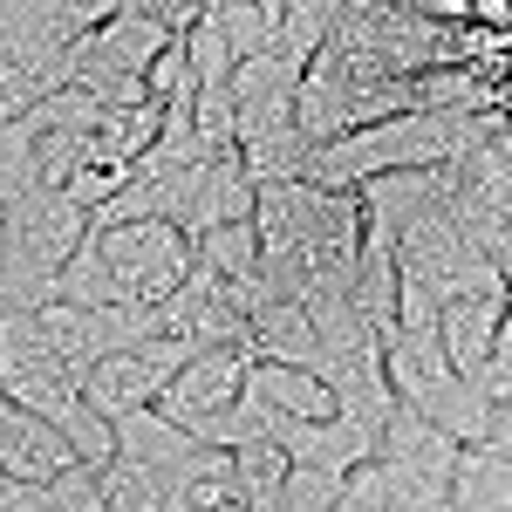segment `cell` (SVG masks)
Segmentation results:
<instances>
[{
	"instance_id": "cell-1",
	"label": "cell",
	"mask_w": 512,
	"mask_h": 512,
	"mask_svg": "<svg viewBox=\"0 0 512 512\" xmlns=\"http://www.w3.org/2000/svg\"><path fill=\"white\" fill-rule=\"evenodd\" d=\"M485 137V103H444V110H403V117L362 123L335 144H315L308 158V185L321 192H362L369 178L390 171H431V164H458Z\"/></svg>"
},
{
	"instance_id": "cell-2",
	"label": "cell",
	"mask_w": 512,
	"mask_h": 512,
	"mask_svg": "<svg viewBox=\"0 0 512 512\" xmlns=\"http://www.w3.org/2000/svg\"><path fill=\"white\" fill-rule=\"evenodd\" d=\"M0 233H7V280H0V308H41L55 294V274L82 253V239L96 233V212L76 205L69 192H28L0 205Z\"/></svg>"
},
{
	"instance_id": "cell-3",
	"label": "cell",
	"mask_w": 512,
	"mask_h": 512,
	"mask_svg": "<svg viewBox=\"0 0 512 512\" xmlns=\"http://www.w3.org/2000/svg\"><path fill=\"white\" fill-rule=\"evenodd\" d=\"M253 362L260 355L246 349V342H226V349H198L171 383H164L158 410L164 417H178L192 437H205V444H226V424H233L239 396L253 390Z\"/></svg>"
},
{
	"instance_id": "cell-4",
	"label": "cell",
	"mask_w": 512,
	"mask_h": 512,
	"mask_svg": "<svg viewBox=\"0 0 512 512\" xmlns=\"http://www.w3.org/2000/svg\"><path fill=\"white\" fill-rule=\"evenodd\" d=\"M96 246L110 253V267L123 274L130 287V301L137 308H158L171 301L198 267V239L185 226H171V219H130V226H103Z\"/></svg>"
},
{
	"instance_id": "cell-5",
	"label": "cell",
	"mask_w": 512,
	"mask_h": 512,
	"mask_svg": "<svg viewBox=\"0 0 512 512\" xmlns=\"http://www.w3.org/2000/svg\"><path fill=\"white\" fill-rule=\"evenodd\" d=\"M451 185H458V219L478 239V253L512 280V151L485 130L465 158L451 164Z\"/></svg>"
},
{
	"instance_id": "cell-6",
	"label": "cell",
	"mask_w": 512,
	"mask_h": 512,
	"mask_svg": "<svg viewBox=\"0 0 512 512\" xmlns=\"http://www.w3.org/2000/svg\"><path fill=\"white\" fill-rule=\"evenodd\" d=\"M267 437H274L294 465H321V472H355L383 444V437L369 431V424H355V417H315L308 424V417H280V410L267 417Z\"/></svg>"
},
{
	"instance_id": "cell-7",
	"label": "cell",
	"mask_w": 512,
	"mask_h": 512,
	"mask_svg": "<svg viewBox=\"0 0 512 512\" xmlns=\"http://www.w3.org/2000/svg\"><path fill=\"white\" fill-rule=\"evenodd\" d=\"M506 294L512 287H492V294H451L444 315H437V335H444V355L485 383L492 376V355H499V328H506ZM492 390V383H485Z\"/></svg>"
},
{
	"instance_id": "cell-8",
	"label": "cell",
	"mask_w": 512,
	"mask_h": 512,
	"mask_svg": "<svg viewBox=\"0 0 512 512\" xmlns=\"http://www.w3.org/2000/svg\"><path fill=\"white\" fill-rule=\"evenodd\" d=\"M76 465V444L62 424H48L41 410H0V472L21 478V485H48L55 472Z\"/></svg>"
},
{
	"instance_id": "cell-9",
	"label": "cell",
	"mask_w": 512,
	"mask_h": 512,
	"mask_svg": "<svg viewBox=\"0 0 512 512\" xmlns=\"http://www.w3.org/2000/svg\"><path fill=\"white\" fill-rule=\"evenodd\" d=\"M164 512H253L233 451L226 444H198L192 458L171 472V506Z\"/></svg>"
},
{
	"instance_id": "cell-10",
	"label": "cell",
	"mask_w": 512,
	"mask_h": 512,
	"mask_svg": "<svg viewBox=\"0 0 512 512\" xmlns=\"http://www.w3.org/2000/svg\"><path fill=\"white\" fill-rule=\"evenodd\" d=\"M253 205H260V185H253V171L239 151H212L205 171H198V192H192V219H185V233H212V226H233V219H253Z\"/></svg>"
},
{
	"instance_id": "cell-11",
	"label": "cell",
	"mask_w": 512,
	"mask_h": 512,
	"mask_svg": "<svg viewBox=\"0 0 512 512\" xmlns=\"http://www.w3.org/2000/svg\"><path fill=\"white\" fill-rule=\"evenodd\" d=\"M82 396H89V403L117 424V417H130V410L158 403L164 383H158V369H151L137 349H117V355H103L96 369H82Z\"/></svg>"
},
{
	"instance_id": "cell-12",
	"label": "cell",
	"mask_w": 512,
	"mask_h": 512,
	"mask_svg": "<svg viewBox=\"0 0 512 512\" xmlns=\"http://www.w3.org/2000/svg\"><path fill=\"white\" fill-rule=\"evenodd\" d=\"M253 390L267 396V410H280V417H308V424L315 417H342L328 376L308 369V362H253Z\"/></svg>"
},
{
	"instance_id": "cell-13",
	"label": "cell",
	"mask_w": 512,
	"mask_h": 512,
	"mask_svg": "<svg viewBox=\"0 0 512 512\" xmlns=\"http://www.w3.org/2000/svg\"><path fill=\"white\" fill-rule=\"evenodd\" d=\"M198 444H205V437H192L178 417H164L158 403H144V410L117 417V451H123V458H144V465H164V472H178Z\"/></svg>"
},
{
	"instance_id": "cell-14",
	"label": "cell",
	"mask_w": 512,
	"mask_h": 512,
	"mask_svg": "<svg viewBox=\"0 0 512 512\" xmlns=\"http://www.w3.org/2000/svg\"><path fill=\"white\" fill-rule=\"evenodd\" d=\"M48 301H76V308H137L130 287H123V274L110 267V253L96 246V233L82 239V253L55 274V294H48Z\"/></svg>"
},
{
	"instance_id": "cell-15",
	"label": "cell",
	"mask_w": 512,
	"mask_h": 512,
	"mask_svg": "<svg viewBox=\"0 0 512 512\" xmlns=\"http://www.w3.org/2000/svg\"><path fill=\"white\" fill-rule=\"evenodd\" d=\"M103 506L110 512H164L171 506V472L117 451V458L103 465Z\"/></svg>"
},
{
	"instance_id": "cell-16",
	"label": "cell",
	"mask_w": 512,
	"mask_h": 512,
	"mask_svg": "<svg viewBox=\"0 0 512 512\" xmlns=\"http://www.w3.org/2000/svg\"><path fill=\"white\" fill-rule=\"evenodd\" d=\"M287 7H294V0H212L219 28H226L233 48H239V62H246V55H260V48H274Z\"/></svg>"
},
{
	"instance_id": "cell-17",
	"label": "cell",
	"mask_w": 512,
	"mask_h": 512,
	"mask_svg": "<svg viewBox=\"0 0 512 512\" xmlns=\"http://www.w3.org/2000/svg\"><path fill=\"white\" fill-rule=\"evenodd\" d=\"M41 130L35 117H0V205L41 192V164H35Z\"/></svg>"
},
{
	"instance_id": "cell-18",
	"label": "cell",
	"mask_w": 512,
	"mask_h": 512,
	"mask_svg": "<svg viewBox=\"0 0 512 512\" xmlns=\"http://www.w3.org/2000/svg\"><path fill=\"white\" fill-rule=\"evenodd\" d=\"M185 48H192V76H198V89H219V82H233L239 48H233V35L219 28V14H212V7H205V21H198V28H185Z\"/></svg>"
},
{
	"instance_id": "cell-19",
	"label": "cell",
	"mask_w": 512,
	"mask_h": 512,
	"mask_svg": "<svg viewBox=\"0 0 512 512\" xmlns=\"http://www.w3.org/2000/svg\"><path fill=\"white\" fill-rule=\"evenodd\" d=\"M342 492H349V472H321V465H294L287 485H280L274 512H342Z\"/></svg>"
},
{
	"instance_id": "cell-20",
	"label": "cell",
	"mask_w": 512,
	"mask_h": 512,
	"mask_svg": "<svg viewBox=\"0 0 512 512\" xmlns=\"http://www.w3.org/2000/svg\"><path fill=\"white\" fill-rule=\"evenodd\" d=\"M89 158H96V137H82V130H41V144H35V164H41V185L48 192H62Z\"/></svg>"
},
{
	"instance_id": "cell-21",
	"label": "cell",
	"mask_w": 512,
	"mask_h": 512,
	"mask_svg": "<svg viewBox=\"0 0 512 512\" xmlns=\"http://www.w3.org/2000/svg\"><path fill=\"white\" fill-rule=\"evenodd\" d=\"M130 171H137V164H110V158H96V164H82V171L69 178V185H62V192L76 198V205H89V212H96V205H110V198L130 185Z\"/></svg>"
},
{
	"instance_id": "cell-22",
	"label": "cell",
	"mask_w": 512,
	"mask_h": 512,
	"mask_svg": "<svg viewBox=\"0 0 512 512\" xmlns=\"http://www.w3.org/2000/svg\"><path fill=\"white\" fill-rule=\"evenodd\" d=\"M472 28H485V35H512V0H472Z\"/></svg>"
},
{
	"instance_id": "cell-23",
	"label": "cell",
	"mask_w": 512,
	"mask_h": 512,
	"mask_svg": "<svg viewBox=\"0 0 512 512\" xmlns=\"http://www.w3.org/2000/svg\"><path fill=\"white\" fill-rule=\"evenodd\" d=\"M0 410H14V396H7V383H0Z\"/></svg>"
},
{
	"instance_id": "cell-24",
	"label": "cell",
	"mask_w": 512,
	"mask_h": 512,
	"mask_svg": "<svg viewBox=\"0 0 512 512\" xmlns=\"http://www.w3.org/2000/svg\"><path fill=\"white\" fill-rule=\"evenodd\" d=\"M0 492H7V472H0Z\"/></svg>"
},
{
	"instance_id": "cell-25",
	"label": "cell",
	"mask_w": 512,
	"mask_h": 512,
	"mask_svg": "<svg viewBox=\"0 0 512 512\" xmlns=\"http://www.w3.org/2000/svg\"><path fill=\"white\" fill-rule=\"evenodd\" d=\"M0 512H7V506H0Z\"/></svg>"
}]
</instances>
